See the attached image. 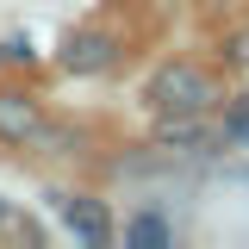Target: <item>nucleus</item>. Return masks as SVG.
Returning a JSON list of instances; mask_svg holds the SVG:
<instances>
[{
    "label": "nucleus",
    "instance_id": "obj_1",
    "mask_svg": "<svg viewBox=\"0 0 249 249\" xmlns=\"http://www.w3.org/2000/svg\"><path fill=\"white\" fill-rule=\"evenodd\" d=\"M143 93H150L156 112H212L218 100H224L218 81L199 69V62H162V69L150 75V88H143Z\"/></svg>",
    "mask_w": 249,
    "mask_h": 249
},
{
    "label": "nucleus",
    "instance_id": "obj_2",
    "mask_svg": "<svg viewBox=\"0 0 249 249\" xmlns=\"http://www.w3.org/2000/svg\"><path fill=\"white\" fill-rule=\"evenodd\" d=\"M50 206H56L62 231H69L75 243H88V249H106L112 237H119V224H112V212H106V199H93V193H50Z\"/></svg>",
    "mask_w": 249,
    "mask_h": 249
},
{
    "label": "nucleus",
    "instance_id": "obj_3",
    "mask_svg": "<svg viewBox=\"0 0 249 249\" xmlns=\"http://www.w3.org/2000/svg\"><path fill=\"white\" fill-rule=\"evenodd\" d=\"M44 100L25 88H0V143L6 150H31L37 137H44Z\"/></svg>",
    "mask_w": 249,
    "mask_h": 249
},
{
    "label": "nucleus",
    "instance_id": "obj_4",
    "mask_svg": "<svg viewBox=\"0 0 249 249\" xmlns=\"http://www.w3.org/2000/svg\"><path fill=\"white\" fill-rule=\"evenodd\" d=\"M119 62V37L106 25H81L62 37V69L69 75H100V69H112Z\"/></svg>",
    "mask_w": 249,
    "mask_h": 249
},
{
    "label": "nucleus",
    "instance_id": "obj_5",
    "mask_svg": "<svg viewBox=\"0 0 249 249\" xmlns=\"http://www.w3.org/2000/svg\"><path fill=\"white\" fill-rule=\"evenodd\" d=\"M206 143H212V124H206V112H156V150L199 156Z\"/></svg>",
    "mask_w": 249,
    "mask_h": 249
},
{
    "label": "nucleus",
    "instance_id": "obj_6",
    "mask_svg": "<svg viewBox=\"0 0 249 249\" xmlns=\"http://www.w3.org/2000/svg\"><path fill=\"white\" fill-rule=\"evenodd\" d=\"M124 243L131 249H168L175 243V224L162 212H137V218H124Z\"/></svg>",
    "mask_w": 249,
    "mask_h": 249
},
{
    "label": "nucleus",
    "instance_id": "obj_7",
    "mask_svg": "<svg viewBox=\"0 0 249 249\" xmlns=\"http://www.w3.org/2000/svg\"><path fill=\"white\" fill-rule=\"evenodd\" d=\"M218 143H224V150H249V93H231V100H224Z\"/></svg>",
    "mask_w": 249,
    "mask_h": 249
},
{
    "label": "nucleus",
    "instance_id": "obj_8",
    "mask_svg": "<svg viewBox=\"0 0 249 249\" xmlns=\"http://www.w3.org/2000/svg\"><path fill=\"white\" fill-rule=\"evenodd\" d=\"M0 62H6V69H31V62H37V50H31V37H25V31L0 37Z\"/></svg>",
    "mask_w": 249,
    "mask_h": 249
},
{
    "label": "nucleus",
    "instance_id": "obj_9",
    "mask_svg": "<svg viewBox=\"0 0 249 249\" xmlns=\"http://www.w3.org/2000/svg\"><path fill=\"white\" fill-rule=\"evenodd\" d=\"M224 62H231V69H249V31H237V37L224 44Z\"/></svg>",
    "mask_w": 249,
    "mask_h": 249
},
{
    "label": "nucleus",
    "instance_id": "obj_10",
    "mask_svg": "<svg viewBox=\"0 0 249 249\" xmlns=\"http://www.w3.org/2000/svg\"><path fill=\"white\" fill-rule=\"evenodd\" d=\"M6 212H13V206H6V199H0V218H6Z\"/></svg>",
    "mask_w": 249,
    "mask_h": 249
}]
</instances>
